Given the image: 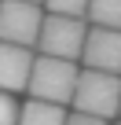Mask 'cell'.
Masks as SVG:
<instances>
[{"label":"cell","mask_w":121,"mask_h":125,"mask_svg":"<svg viewBox=\"0 0 121 125\" xmlns=\"http://www.w3.org/2000/svg\"><path fill=\"white\" fill-rule=\"evenodd\" d=\"M77 59H59V55H37L33 59V74L26 92L33 99H48V103H74V88H77Z\"/></svg>","instance_id":"cell-1"},{"label":"cell","mask_w":121,"mask_h":125,"mask_svg":"<svg viewBox=\"0 0 121 125\" xmlns=\"http://www.w3.org/2000/svg\"><path fill=\"white\" fill-rule=\"evenodd\" d=\"M74 110H88L99 118L121 114V77L110 70H81L74 88Z\"/></svg>","instance_id":"cell-2"},{"label":"cell","mask_w":121,"mask_h":125,"mask_svg":"<svg viewBox=\"0 0 121 125\" xmlns=\"http://www.w3.org/2000/svg\"><path fill=\"white\" fill-rule=\"evenodd\" d=\"M84 41H88L84 15H55V11H48L44 26H40V37H37V48L44 55H59V59H81Z\"/></svg>","instance_id":"cell-3"},{"label":"cell","mask_w":121,"mask_h":125,"mask_svg":"<svg viewBox=\"0 0 121 125\" xmlns=\"http://www.w3.org/2000/svg\"><path fill=\"white\" fill-rule=\"evenodd\" d=\"M44 26V11L33 0H0V41L37 44Z\"/></svg>","instance_id":"cell-4"},{"label":"cell","mask_w":121,"mask_h":125,"mask_svg":"<svg viewBox=\"0 0 121 125\" xmlns=\"http://www.w3.org/2000/svg\"><path fill=\"white\" fill-rule=\"evenodd\" d=\"M81 62L92 66V70L121 74V30L92 26L88 30V41H84V52H81Z\"/></svg>","instance_id":"cell-5"},{"label":"cell","mask_w":121,"mask_h":125,"mask_svg":"<svg viewBox=\"0 0 121 125\" xmlns=\"http://www.w3.org/2000/svg\"><path fill=\"white\" fill-rule=\"evenodd\" d=\"M33 52L29 44H11L0 41V88L4 92H26L29 74H33Z\"/></svg>","instance_id":"cell-6"},{"label":"cell","mask_w":121,"mask_h":125,"mask_svg":"<svg viewBox=\"0 0 121 125\" xmlns=\"http://www.w3.org/2000/svg\"><path fill=\"white\" fill-rule=\"evenodd\" d=\"M19 125H66V110H63V103H48V99L29 96V103L19 114Z\"/></svg>","instance_id":"cell-7"},{"label":"cell","mask_w":121,"mask_h":125,"mask_svg":"<svg viewBox=\"0 0 121 125\" xmlns=\"http://www.w3.org/2000/svg\"><path fill=\"white\" fill-rule=\"evenodd\" d=\"M92 26H110L121 30V0H88V15Z\"/></svg>","instance_id":"cell-8"},{"label":"cell","mask_w":121,"mask_h":125,"mask_svg":"<svg viewBox=\"0 0 121 125\" xmlns=\"http://www.w3.org/2000/svg\"><path fill=\"white\" fill-rule=\"evenodd\" d=\"M19 114H22V107L15 103V92L0 88V125H19Z\"/></svg>","instance_id":"cell-9"},{"label":"cell","mask_w":121,"mask_h":125,"mask_svg":"<svg viewBox=\"0 0 121 125\" xmlns=\"http://www.w3.org/2000/svg\"><path fill=\"white\" fill-rule=\"evenodd\" d=\"M44 8L55 15H88V0H44Z\"/></svg>","instance_id":"cell-10"},{"label":"cell","mask_w":121,"mask_h":125,"mask_svg":"<svg viewBox=\"0 0 121 125\" xmlns=\"http://www.w3.org/2000/svg\"><path fill=\"white\" fill-rule=\"evenodd\" d=\"M66 125H110V118H99V114H88V110H74V114H66Z\"/></svg>","instance_id":"cell-11"},{"label":"cell","mask_w":121,"mask_h":125,"mask_svg":"<svg viewBox=\"0 0 121 125\" xmlns=\"http://www.w3.org/2000/svg\"><path fill=\"white\" fill-rule=\"evenodd\" d=\"M33 4H40V0H33Z\"/></svg>","instance_id":"cell-12"}]
</instances>
